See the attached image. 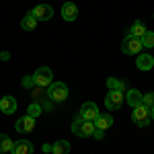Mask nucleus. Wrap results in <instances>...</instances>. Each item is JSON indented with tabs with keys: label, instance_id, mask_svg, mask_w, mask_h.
Here are the masks:
<instances>
[{
	"label": "nucleus",
	"instance_id": "14",
	"mask_svg": "<svg viewBox=\"0 0 154 154\" xmlns=\"http://www.w3.org/2000/svg\"><path fill=\"white\" fill-rule=\"evenodd\" d=\"M12 152L14 154H33V144L29 140H19L12 146Z\"/></svg>",
	"mask_w": 154,
	"mask_h": 154
},
{
	"label": "nucleus",
	"instance_id": "20",
	"mask_svg": "<svg viewBox=\"0 0 154 154\" xmlns=\"http://www.w3.org/2000/svg\"><path fill=\"white\" fill-rule=\"evenodd\" d=\"M107 86H109V91L125 93V82H123V80H119V78H107Z\"/></svg>",
	"mask_w": 154,
	"mask_h": 154
},
{
	"label": "nucleus",
	"instance_id": "10",
	"mask_svg": "<svg viewBox=\"0 0 154 154\" xmlns=\"http://www.w3.org/2000/svg\"><path fill=\"white\" fill-rule=\"evenodd\" d=\"M14 128H17V131H21V134H29V131H33V128H35V119L25 115V117H21L17 121Z\"/></svg>",
	"mask_w": 154,
	"mask_h": 154
},
{
	"label": "nucleus",
	"instance_id": "19",
	"mask_svg": "<svg viewBox=\"0 0 154 154\" xmlns=\"http://www.w3.org/2000/svg\"><path fill=\"white\" fill-rule=\"evenodd\" d=\"M21 27H23L25 31H33V29L37 27V19L31 14V12H29V14H25L23 21H21Z\"/></svg>",
	"mask_w": 154,
	"mask_h": 154
},
{
	"label": "nucleus",
	"instance_id": "6",
	"mask_svg": "<svg viewBox=\"0 0 154 154\" xmlns=\"http://www.w3.org/2000/svg\"><path fill=\"white\" fill-rule=\"evenodd\" d=\"M121 105H123V93H119V91H109V95L105 97V107L109 111H117Z\"/></svg>",
	"mask_w": 154,
	"mask_h": 154
},
{
	"label": "nucleus",
	"instance_id": "2",
	"mask_svg": "<svg viewBox=\"0 0 154 154\" xmlns=\"http://www.w3.org/2000/svg\"><path fill=\"white\" fill-rule=\"evenodd\" d=\"M66 97H68V86L64 82H51L48 86V99L49 101L62 103V101H66Z\"/></svg>",
	"mask_w": 154,
	"mask_h": 154
},
{
	"label": "nucleus",
	"instance_id": "17",
	"mask_svg": "<svg viewBox=\"0 0 154 154\" xmlns=\"http://www.w3.org/2000/svg\"><path fill=\"white\" fill-rule=\"evenodd\" d=\"M12 146H14V142H12L11 138H8L6 134H0V154L12 152Z\"/></svg>",
	"mask_w": 154,
	"mask_h": 154
},
{
	"label": "nucleus",
	"instance_id": "3",
	"mask_svg": "<svg viewBox=\"0 0 154 154\" xmlns=\"http://www.w3.org/2000/svg\"><path fill=\"white\" fill-rule=\"evenodd\" d=\"M142 41L138 37H131V35H125V39L121 41V51L128 54V56H138L142 51Z\"/></svg>",
	"mask_w": 154,
	"mask_h": 154
},
{
	"label": "nucleus",
	"instance_id": "1",
	"mask_svg": "<svg viewBox=\"0 0 154 154\" xmlns=\"http://www.w3.org/2000/svg\"><path fill=\"white\" fill-rule=\"evenodd\" d=\"M72 131H74V136H78V138H91L93 136V131H95V123L93 121H84L80 115L74 119V123H72Z\"/></svg>",
	"mask_w": 154,
	"mask_h": 154
},
{
	"label": "nucleus",
	"instance_id": "22",
	"mask_svg": "<svg viewBox=\"0 0 154 154\" xmlns=\"http://www.w3.org/2000/svg\"><path fill=\"white\" fill-rule=\"evenodd\" d=\"M41 111H43V109H41V105H39V103H31V105H29V109H27V115L35 119Z\"/></svg>",
	"mask_w": 154,
	"mask_h": 154
},
{
	"label": "nucleus",
	"instance_id": "4",
	"mask_svg": "<svg viewBox=\"0 0 154 154\" xmlns=\"http://www.w3.org/2000/svg\"><path fill=\"white\" fill-rule=\"evenodd\" d=\"M131 119L140 125V128H146L148 123H150V109L148 107H144V105H140V107H134L131 109Z\"/></svg>",
	"mask_w": 154,
	"mask_h": 154
},
{
	"label": "nucleus",
	"instance_id": "18",
	"mask_svg": "<svg viewBox=\"0 0 154 154\" xmlns=\"http://www.w3.org/2000/svg\"><path fill=\"white\" fill-rule=\"evenodd\" d=\"M70 152V144L66 140H58L56 144H51V154H68Z\"/></svg>",
	"mask_w": 154,
	"mask_h": 154
},
{
	"label": "nucleus",
	"instance_id": "25",
	"mask_svg": "<svg viewBox=\"0 0 154 154\" xmlns=\"http://www.w3.org/2000/svg\"><path fill=\"white\" fill-rule=\"evenodd\" d=\"M103 136H105V131H103V130H97V128H95V131H93V138H97V140H103Z\"/></svg>",
	"mask_w": 154,
	"mask_h": 154
},
{
	"label": "nucleus",
	"instance_id": "9",
	"mask_svg": "<svg viewBox=\"0 0 154 154\" xmlns=\"http://www.w3.org/2000/svg\"><path fill=\"white\" fill-rule=\"evenodd\" d=\"M0 111H2L4 115L14 113V111H17V99H14V97H11V95L2 97V99H0Z\"/></svg>",
	"mask_w": 154,
	"mask_h": 154
},
{
	"label": "nucleus",
	"instance_id": "26",
	"mask_svg": "<svg viewBox=\"0 0 154 154\" xmlns=\"http://www.w3.org/2000/svg\"><path fill=\"white\" fill-rule=\"evenodd\" d=\"M150 117L154 119V107H152V109H150Z\"/></svg>",
	"mask_w": 154,
	"mask_h": 154
},
{
	"label": "nucleus",
	"instance_id": "7",
	"mask_svg": "<svg viewBox=\"0 0 154 154\" xmlns=\"http://www.w3.org/2000/svg\"><path fill=\"white\" fill-rule=\"evenodd\" d=\"M31 14L35 17L37 21H49V19L54 17V8H51L49 4H39V6H35V8L31 11Z\"/></svg>",
	"mask_w": 154,
	"mask_h": 154
},
{
	"label": "nucleus",
	"instance_id": "28",
	"mask_svg": "<svg viewBox=\"0 0 154 154\" xmlns=\"http://www.w3.org/2000/svg\"><path fill=\"white\" fill-rule=\"evenodd\" d=\"M0 60H2V56H0Z\"/></svg>",
	"mask_w": 154,
	"mask_h": 154
},
{
	"label": "nucleus",
	"instance_id": "12",
	"mask_svg": "<svg viewBox=\"0 0 154 154\" xmlns=\"http://www.w3.org/2000/svg\"><path fill=\"white\" fill-rule=\"evenodd\" d=\"M125 101H128V105L134 109V107H140L142 105V93L140 91H136V88H130V91H125Z\"/></svg>",
	"mask_w": 154,
	"mask_h": 154
},
{
	"label": "nucleus",
	"instance_id": "13",
	"mask_svg": "<svg viewBox=\"0 0 154 154\" xmlns=\"http://www.w3.org/2000/svg\"><path fill=\"white\" fill-rule=\"evenodd\" d=\"M76 17H78V8H76V4L66 2V4L62 6V19H64V21H76Z\"/></svg>",
	"mask_w": 154,
	"mask_h": 154
},
{
	"label": "nucleus",
	"instance_id": "21",
	"mask_svg": "<svg viewBox=\"0 0 154 154\" xmlns=\"http://www.w3.org/2000/svg\"><path fill=\"white\" fill-rule=\"evenodd\" d=\"M140 41H142V48H146V49L154 48V33L152 31H146V35H144Z\"/></svg>",
	"mask_w": 154,
	"mask_h": 154
},
{
	"label": "nucleus",
	"instance_id": "29",
	"mask_svg": "<svg viewBox=\"0 0 154 154\" xmlns=\"http://www.w3.org/2000/svg\"><path fill=\"white\" fill-rule=\"evenodd\" d=\"M11 154H14V152H11Z\"/></svg>",
	"mask_w": 154,
	"mask_h": 154
},
{
	"label": "nucleus",
	"instance_id": "16",
	"mask_svg": "<svg viewBox=\"0 0 154 154\" xmlns=\"http://www.w3.org/2000/svg\"><path fill=\"white\" fill-rule=\"evenodd\" d=\"M146 25L142 23V21H136V23L131 25L130 29H128V35H131V37H138V39H142L144 35H146Z\"/></svg>",
	"mask_w": 154,
	"mask_h": 154
},
{
	"label": "nucleus",
	"instance_id": "27",
	"mask_svg": "<svg viewBox=\"0 0 154 154\" xmlns=\"http://www.w3.org/2000/svg\"><path fill=\"white\" fill-rule=\"evenodd\" d=\"M152 64H154V56H152Z\"/></svg>",
	"mask_w": 154,
	"mask_h": 154
},
{
	"label": "nucleus",
	"instance_id": "5",
	"mask_svg": "<svg viewBox=\"0 0 154 154\" xmlns=\"http://www.w3.org/2000/svg\"><path fill=\"white\" fill-rule=\"evenodd\" d=\"M33 78H35V86H41V88H45V86H49V84L54 82V74H51V70H49L48 66L37 68Z\"/></svg>",
	"mask_w": 154,
	"mask_h": 154
},
{
	"label": "nucleus",
	"instance_id": "23",
	"mask_svg": "<svg viewBox=\"0 0 154 154\" xmlns=\"http://www.w3.org/2000/svg\"><path fill=\"white\" fill-rule=\"evenodd\" d=\"M142 105L152 109L154 107V93H148V95H142Z\"/></svg>",
	"mask_w": 154,
	"mask_h": 154
},
{
	"label": "nucleus",
	"instance_id": "24",
	"mask_svg": "<svg viewBox=\"0 0 154 154\" xmlns=\"http://www.w3.org/2000/svg\"><path fill=\"white\" fill-rule=\"evenodd\" d=\"M23 86L25 88H33V86H35V78H33V76H25L23 78Z\"/></svg>",
	"mask_w": 154,
	"mask_h": 154
},
{
	"label": "nucleus",
	"instance_id": "8",
	"mask_svg": "<svg viewBox=\"0 0 154 154\" xmlns=\"http://www.w3.org/2000/svg\"><path fill=\"white\" fill-rule=\"evenodd\" d=\"M80 117L84 119V121H95L97 119V115H99V107L95 105V103H84L82 105V109H80V113H78Z\"/></svg>",
	"mask_w": 154,
	"mask_h": 154
},
{
	"label": "nucleus",
	"instance_id": "15",
	"mask_svg": "<svg viewBox=\"0 0 154 154\" xmlns=\"http://www.w3.org/2000/svg\"><path fill=\"white\" fill-rule=\"evenodd\" d=\"M136 66H138V70H150V68H154L152 64V56L150 54H138V62H136Z\"/></svg>",
	"mask_w": 154,
	"mask_h": 154
},
{
	"label": "nucleus",
	"instance_id": "11",
	"mask_svg": "<svg viewBox=\"0 0 154 154\" xmlns=\"http://www.w3.org/2000/svg\"><path fill=\"white\" fill-rule=\"evenodd\" d=\"M93 123H95L97 130H103V131H105V130H109V128L113 125V117H111L109 113H99Z\"/></svg>",
	"mask_w": 154,
	"mask_h": 154
}]
</instances>
